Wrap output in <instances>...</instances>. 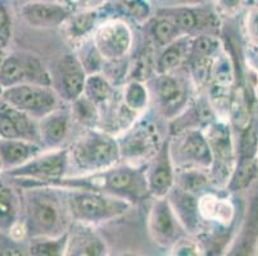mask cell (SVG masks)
<instances>
[{"mask_svg":"<svg viewBox=\"0 0 258 256\" xmlns=\"http://www.w3.org/2000/svg\"><path fill=\"white\" fill-rule=\"evenodd\" d=\"M22 189V210L26 231L30 237H57L69 228L70 213L62 190L50 186Z\"/></svg>","mask_w":258,"mask_h":256,"instance_id":"cell-1","label":"cell"},{"mask_svg":"<svg viewBox=\"0 0 258 256\" xmlns=\"http://www.w3.org/2000/svg\"><path fill=\"white\" fill-rule=\"evenodd\" d=\"M147 166L134 164L117 163L113 166L103 169L99 172L77 175L71 177L66 176L58 180L50 187L58 189L93 190L122 197L134 203L149 194L145 178Z\"/></svg>","mask_w":258,"mask_h":256,"instance_id":"cell-2","label":"cell"},{"mask_svg":"<svg viewBox=\"0 0 258 256\" xmlns=\"http://www.w3.org/2000/svg\"><path fill=\"white\" fill-rule=\"evenodd\" d=\"M70 165L79 175L99 172L121 161L118 140L99 128H88L69 149Z\"/></svg>","mask_w":258,"mask_h":256,"instance_id":"cell-3","label":"cell"},{"mask_svg":"<svg viewBox=\"0 0 258 256\" xmlns=\"http://www.w3.org/2000/svg\"><path fill=\"white\" fill-rule=\"evenodd\" d=\"M74 222L97 225L119 217L130 208V201L93 190L60 189Z\"/></svg>","mask_w":258,"mask_h":256,"instance_id":"cell-4","label":"cell"},{"mask_svg":"<svg viewBox=\"0 0 258 256\" xmlns=\"http://www.w3.org/2000/svg\"><path fill=\"white\" fill-rule=\"evenodd\" d=\"M70 166L69 149H45L21 166L3 175L18 187L51 186L55 181L67 176Z\"/></svg>","mask_w":258,"mask_h":256,"instance_id":"cell-5","label":"cell"},{"mask_svg":"<svg viewBox=\"0 0 258 256\" xmlns=\"http://www.w3.org/2000/svg\"><path fill=\"white\" fill-rule=\"evenodd\" d=\"M117 140L121 160L134 165L151 161L163 145L158 128L151 121L134 122Z\"/></svg>","mask_w":258,"mask_h":256,"instance_id":"cell-6","label":"cell"},{"mask_svg":"<svg viewBox=\"0 0 258 256\" xmlns=\"http://www.w3.org/2000/svg\"><path fill=\"white\" fill-rule=\"evenodd\" d=\"M59 94L50 86L40 83L16 84L3 89L0 93L3 102L27 113L37 121L59 107Z\"/></svg>","mask_w":258,"mask_h":256,"instance_id":"cell-7","label":"cell"},{"mask_svg":"<svg viewBox=\"0 0 258 256\" xmlns=\"http://www.w3.org/2000/svg\"><path fill=\"white\" fill-rule=\"evenodd\" d=\"M203 132L213 155L212 181L227 186L236 163V149L231 130L224 122H215L208 124Z\"/></svg>","mask_w":258,"mask_h":256,"instance_id":"cell-8","label":"cell"},{"mask_svg":"<svg viewBox=\"0 0 258 256\" xmlns=\"http://www.w3.org/2000/svg\"><path fill=\"white\" fill-rule=\"evenodd\" d=\"M91 40L104 62H119L133 46V31L121 18H107L95 28Z\"/></svg>","mask_w":258,"mask_h":256,"instance_id":"cell-9","label":"cell"},{"mask_svg":"<svg viewBox=\"0 0 258 256\" xmlns=\"http://www.w3.org/2000/svg\"><path fill=\"white\" fill-rule=\"evenodd\" d=\"M21 83L51 84L50 74L36 56L15 53L6 55L0 63V89Z\"/></svg>","mask_w":258,"mask_h":256,"instance_id":"cell-10","label":"cell"},{"mask_svg":"<svg viewBox=\"0 0 258 256\" xmlns=\"http://www.w3.org/2000/svg\"><path fill=\"white\" fill-rule=\"evenodd\" d=\"M175 138V145L170 141L171 158L175 168H202L211 170L213 155L205 132L187 130Z\"/></svg>","mask_w":258,"mask_h":256,"instance_id":"cell-11","label":"cell"},{"mask_svg":"<svg viewBox=\"0 0 258 256\" xmlns=\"http://www.w3.org/2000/svg\"><path fill=\"white\" fill-rule=\"evenodd\" d=\"M149 232L154 242L161 246H173L180 241V229L184 227L166 197H156L149 213Z\"/></svg>","mask_w":258,"mask_h":256,"instance_id":"cell-12","label":"cell"},{"mask_svg":"<svg viewBox=\"0 0 258 256\" xmlns=\"http://www.w3.org/2000/svg\"><path fill=\"white\" fill-rule=\"evenodd\" d=\"M176 168L170 152V140L163 142L161 150L145 169L148 192L156 197H166L175 186Z\"/></svg>","mask_w":258,"mask_h":256,"instance_id":"cell-13","label":"cell"},{"mask_svg":"<svg viewBox=\"0 0 258 256\" xmlns=\"http://www.w3.org/2000/svg\"><path fill=\"white\" fill-rule=\"evenodd\" d=\"M21 17L27 25L36 28L62 27L63 23L74 13V9L66 3L32 0L20 9Z\"/></svg>","mask_w":258,"mask_h":256,"instance_id":"cell-14","label":"cell"},{"mask_svg":"<svg viewBox=\"0 0 258 256\" xmlns=\"http://www.w3.org/2000/svg\"><path fill=\"white\" fill-rule=\"evenodd\" d=\"M0 137L22 138L40 144L39 121L0 99Z\"/></svg>","mask_w":258,"mask_h":256,"instance_id":"cell-15","label":"cell"},{"mask_svg":"<svg viewBox=\"0 0 258 256\" xmlns=\"http://www.w3.org/2000/svg\"><path fill=\"white\" fill-rule=\"evenodd\" d=\"M74 122L71 109L58 107L39 119L40 144L44 149L62 147Z\"/></svg>","mask_w":258,"mask_h":256,"instance_id":"cell-16","label":"cell"},{"mask_svg":"<svg viewBox=\"0 0 258 256\" xmlns=\"http://www.w3.org/2000/svg\"><path fill=\"white\" fill-rule=\"evenodd\" d=\"M86 78L88 73L80 62L79 56L72 54L63 56L58 64V86L60 98L72 103L84 95Z\"/></svg>","mask_w":258,"mask_h":256,"instance_id":"cell-17","label":"cell"},{"mask_svg":"<svg viewBox=\"0 0 258 256\" xmlns=\"http://www.w3.org/2000/svg\"><path fill=\"white\" fill-rule=\"evenodd\" d=\"M104 14H111L105 3L93 8L77 9L63 23L62 27L72 41H85L86 39H90L95 28L102 23L100 21L104 18Z\"/></svg>","mask_w":258,"mask_h":256,"instance_id":"cell-18","label":"cell"},{"mask_svg":"<svg viewBox=\"0 0 258 256\" xmlns=\"http://www.w3.org/2000/svg\"><path fill=\"white\" fill-rule=\"evenodd\" d=\"M156 95L163 113L175 114L186 104L187 86L172 72L159 74L156 79Z\"/></svg>","mask_w":258,"mask_h":256,"instance_id":"cell-19","label":"cell"},{"mask_svg":"<svg viewBox=\"0 0 258 256\" xmlns=\"http://www.w3.org/2000/svg\"><path fill=\"white\" fill-rule=\"evenodd\" d=\"M158 14L170 18L184 36H190L201 28L211 25L215 18V14L211 13L208 9L193 8V7H175V8L159 9Z\"/></svg>","mask_w":258,"mask_h":256,"instance_id":"cell-20","label":"cell"},{"mask_svg":"<svg viewBox=\"0 0 258 256\" xmlns=\"http://www.w3.org/2000/svg\"><path fill=\"white\" fill-rule=\"evenodd\" d=\"M167 199L170 200L176 217L179 218L185 231L189 233H196L199 228V220H201L198 199L196 197V194L180 189L175 185L167 195Z\"/></svg>","mask_w":258,"mask_h":256,"instance_id":"cell-21","label":"cell"},{"mask_svg":"<svg viewBox=\"0 0 258 256\" xmlns=\"http://www.w3.org/2000/svg\"><path fill=\"white\" fill-rule=\"evenodd\" d=\"M93 225L76 222V228L69 231V242L66 255L99 256L107 253L104 241L95 232H91Z\"/></svg>","mask_w":258,"mask_h":256,"instance_id":"cell-22","label":"cell"},{"mask_svg":"<svg viewBox=\"0 0 258 256\" xmlns=\"http://www.w3.org/2000/svg\"><path fill=\"white\" fill-rule=\"evenodd\" d=\"M43 150H45L43 145L32 141L0 137V159L3 163L4 172L21 166Z\"/></svg>","mask_w":258,"mask_h":256,"instance_id":"cell-23","label":"cell"},{"mask_svg":"<svg viewBox=\"0 0 258 256\" xmlns=\"http://www.w3.org/2000/svg\"><path fill=\"white\" fill-rule=\"evenodd\" d=\"M22 211V195L7 182L0 181V232L9 234L20 222Z\"/></svg>","mask_w":258,"mask_h":256,"instance_id":"cell-24","label":"cell"},{"mask_svg":"<svg viewBox=\"0 0 258 256\" xmlns=\"http://www.w3.org/2000/svg\"><path fill=\"white\" fill-rule=\"evenodd\" d=\"M198 209L202 219L216 222L227 227L235 218V208L227 199H220L213 194L202 195L198 199Z\"/></svg>","mask_w":258,"mask_h":256,"instance_id":"cell-25","label":"cell"},{"mask_svg":"<svg viewBox=\"0 0 258 256\" xmlns=\"http://www.w3.org/2000/svg\"><path fill=\"white\" fill-rule=\"evenodd\" d=\"M193 40H190L187 36H181L170 45L165 46V50L159 56L157 62V72L159 74L171 73L179 67L190 56Z\"/></svg>","mask_w":258,"mask_h":256,"instance_id":"cell-26","label":"cell"},{"mask_svg":"<svg viewBox=\"0 0 258 256\" xmlns=\"http://www.w3.org/2000/svg\"><path fill=\"white\" fill-rule=\"evenodd\" d=\"M84 95L90 99L93 103H95L98 107L107 105L113 100L114 89L111 82L108 81L107 77L98 72V73L88 74Z\"/></svg>","mask_w":258,"mask_h":256,"instance_id":"cell-27","label":"cell"},{"mask_svg":"<svg viewBox=\"0 0 258 256\" xmlns=\"http://www.w3.org/2000/svg\"><path fill=\"white\" fill-rule=\"evenodd\" d=\"M241 231H243L241 232L243 241L238 253H250V251L254 250L258 239V190H255L254 195L252 196Z\"/></svg>","mask_w":258,"mask_h":256,"instance_id":"cell-28","label":"cell"},{"mask_svg":"<svg viewBox=\"0 0 258 256\" xmlns=\"http://www.w3.org/2000/svg\"><path fill=\"white\" fill-rule=\"evenodd\" d=\"M258 180V159L236 161L234 172L227 183V190L234 192L249 189Z\"/></svg>","mask_w":258,"mask_h":256,"instance_id":"cell-29","label":"cell"},{"mask_svg":"<svg viewBox=\"0 0 258 256\" xmlns=\"http://www.w3.org/2000/svg\"><path fill=\"white\" fill-rule=\"evenodd\" d=\"M69 242V231L57 237H32L29 251L31 255L57 256L66 255Z\"/></svg>","mask_w":258,"mask_h":256,"instance_id":"cell-30","label":"cell"},{"mask_svg":"<svg viewBox=\"0 0 258 256\" xmlns=\"http://www.w3.org/2000/svg\"><path fill=\"white\" fill-rule=\"evenodd\" d=\"M122 102L134 113H142L149 103V91L140 81H131L122 91Z\"/></svg>","mask_w":258,"mask_h":256,"instance_id":"cell-31","label":"cell"},{"mask_svg":"<svg viewBox=\"0 0 258 256\" xmlns=\"http://www.w3.org/2000/svg\"><path fill=\"white\" fill-rule=\"evenodd\" d=\"M151 34L159 46L170 45L171 42L184 36L170 18L161 14H157V17L152 21Z\"/></svg>","mask_w":258,"mask_h":256,"instance_id":"cell-32","label":"cell"},{"mask_svg":"<svg viewBox=\"0 0 258 256\" xmlns=\"http://www.w3.org/2000/svg\"><path fill=\"white\" fill-rule=\"evenodd\" d=\"M105 6L111 13L125 14L135 20H145L151 13L149 4L145 0H108Z\"/></svg>","mask_w":258,"mask_h":256,"instance_id":"cell-33","label":"cell"},{"mask_svg":"<svg viewBox=\"0 0 258 256\" xmlns=\"http://www.w3.org/2000/svg\"><path fill=\"white\" fill-rule=\"evenodd\" d=\"M71 113L74 121L79 122L89 128H93L94 124L99 119L98 105L91 102L85 95H81L75 102H72Z\"/></svg>","mask_w":258,"mask_h":256,"instance_id":"cell-34","label":"cell"},{"mask_svg":"<svg viewBox=\"0 0 258 256\" xmlns=\"http://www.w3.org/2000/svg\"><path fill=\"white\" fill-rule=\"evenodd\" d=\"M244 31L250 45L258 48V4L250 7L245 13Z\"/></svg>","mask_w":258,"mask_h":256,"instance_id":"cell-35","label":"cell"},{"mask_svg":"<svg viewBox=\"0 0 258 256\" xmlns=\"http://www.w3.org/2000/svg\"><path fill=\"white\" fill-rule=\"evenodd\" d=\"M12 21L3 0H0V49L3 50L11 39Z\"/></svg>","mask_w":258,"mask_h":256,"instance_id":"cell-36","label":"cell"},{"mask_svg":"<svg viewBox=\"0 0 258 256\" xmlns=\"http://www.w3.org/2000/svg\"><path fill=\"white\" fill-rule=\"evenodd\" d=\"M244 0H215L216 13L224 17H234L243 8Z\"/></svg>","mask_w":258,"mask_h":256,"instance_id":"cell-37","label":"cell"},{"mask_svg":"<svg viewBox=\"0 0 258 256\" xmlns=\"http://www.w3.org/2000/svg\"><path fill=\"white\" fill-rule=\"evenodd\" d=\"M173 250H175L173 253H176V255H197V253H199V248L196 243L182 241V239H180L179 242L173 245Z\"/></svg>","mask_w":258,"mask_h":256,"instance_id":"cell-38","label":"cell"},{"mask_svg":"<svg viewBox=\"0 0 258 256\" xmlns=\"http://www.w3.org/2000/svg\"><path fill=\"white\" fill-rule=\"evenodd\" d=\"M62 2L71 7L74 11H77V9L93 8V7L102 6L108 0H62Z\"/></svg>","mask_w":258,"mask_h":256,"instance_id":"cell-39","label":"cell"},{"mask_svg":"<svg viewBox=\"0 0 258 256\" xmlns=\"http://www.w3.org/2000/svg\"><path fill=\"white\" fill-rule=\"evenodd\" d=\"M4 168H3V163H2V159H0V175H3Z\"/></svg>","mask_w":258,"mask_h":256,"instance_id":"cell-40","label":"cell"},{"mask_svg":"<svg viewBox=\"0 0 258 256\" xmlns=\"http://www.w3.org/2000/svg\"><path fill=\"white\" fill-rule=\"evenodd\" d=\"M255 2H257V4H258V0H255Z\"/></svg>","mask_w":258,"mask_h":256,"instance_id":"cell-41","label":"cell"}]
</instances>
